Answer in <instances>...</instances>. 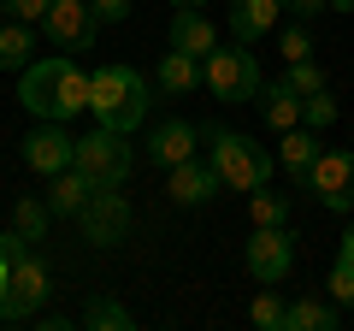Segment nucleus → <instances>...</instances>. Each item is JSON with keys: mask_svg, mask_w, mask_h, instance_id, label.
Here are the masks:
<instances>
[{"mask_svg": "<svg viewBox=\"0 0 354 331\" xmlns=\"http://www.w3.org/2000/svg\"><path fill=\"white\" fill-rule=\"evenodd\" d=\"M18 101L36 118H77L88 107V71L71 60V53H48V60H30L18 71Z\"/></svg>", "mask_w": 354, "mask_h": 331, "instance_id": "1", "label": "nucleus"}, {"mask_svg": "<svg viewBox=\"0 0 354 331\" xmlns=\"http://www.w3.org/2000/svg\"><path fill=\"white\" fill-rule=\"evenodd\" d=\"M148 107H153V89H148V77L136 71V65H124V60H113V65H101V71H88V113L101 118L106 130H136L142 118H148Z\"/></svg>", "mask_w": 354, "mask_h": 331, "instance_id": "2", "label": "nucleus"}, {"mask_svg": "<svg viewBox=\"0 0 354 331\" xmlns=\"http://www.w3.org/2000/svg\"><path fill=\"white\" fill-rule=\"evenodd\" d=\"M6 242H12V272L0 284V325H24V319L41 314V302H48L53 290H48V267L30 255V242L18 237V231H6Z\"/></svg>", "mask_w": 354, "mask_h": 331, "instance_id": "3", "label": "nucleus"}, {"mask_svg": "<svg viewBox=\"0 0 354 331\" xmlns=\"http://www.w3.org/2000/svg\"><path fill=\"white\" fill-rule=\"evenodd\" d=\"M213 172L225 178V190H260V184H272V148H260L254 136H242V130H213Z\"/></svg>", "mask_w": 354, "mask_h": 331, "instance_id": "4", "label": "nucleus"}, {"mask_svg": "<svg viewBox=\"0 0 354 331\" xmlns=\"http://www.w3.org/2000/svg\"><path fill=\"white\" fill-rule=\"evenodd\" d=\"M71 166L77 172H88V184H95V190H124L130 184V172H136V154H130V136L124 130H88L83 142H77V154H71Z\"/></svg>", "mask_w": 354, "mask_h": 331, "instance_id": "5", "label": "nucleus"}, {"mask_svg": "<svg viewBox=\"0 0 354 331\" xmlns=\"http://www.w3.org/2000/svg\"><path fill=\"white\" fill-rule=\"evenodd\" d=\"M201 83L218 95V101H254L266 77H260V60L248 53V42H230V48L218 42V48L201 60Z\"/></svg>", "mask_w": 354, "mask_h": 331, "instance_id": "6", "label": "nucleus"}, {"mask_svg": "<svg viewBox=\"0 0 354 331\" xmlns=\"http://www.w3.org/2000/svg\"><path fill=\"white\" fill-rule=\"evenodd\" d=\"M41 30H48V42L59 53H95V36H101V18H95V6L88 0H53L48 18H41Z\"/></svg>", "mask_w": 354, "mask_h": 331, "instance_id": "7", "label": "nucleus"}, {"mask_svg": "<svg viewBox=\"0 0 354 331\" xmlns=\"http://www.w3.org/2000/svg\"><path fill=\"white\" fill-rule=\"evenodd\" d=\"M242 260H248V278H254V284H283V278H290V267H295V237H290V225H254Z\"/></svg>", "mask_w": 354, "mask_h": 331, "instance_id": "8", "label": "nucleus"}, {"mask_svg": "<svg viewBox=\"0 0 354 331\" xmlns=\"http://www.w3.org/2000/svg\"><path fill=\"white\" fill-rule=\"evenodd\" d=\"M77 225H83V242H95V249H118V242L130 237V195L113 190H95L88 195V207L77 213Z\"/></svg>", "mask_w": 354, "mask_h": 331, "instance_id": "9", "label": "nucleus"}, {"mask_svg": "<svg viewBox=\"0 0 354 331\" xmlns=\"http://www.w3.org/2000/svg\"><path fill=\"white\" fill-rule=\"evenodd\" d=\"M307 190L330 213H354V148H325L307 172Z\"/></svg>", "mask_w": 354, "mask_h": 331, "instance_id": "10", "label": "nucleus"}, {"mask_svg": "<svg viewBox=\"0 0 354 331\" xmlns=\"http://www.w3.org/2000/svg\"><path fill=\"white\" fill-rule=\"evenodd\" d=\"M18 154H24V166L36 172V178H53V172H65V166H71L77 142L59 130V118H41V125L18 142Z\"/></svg>", "mask_w": 354, "mask_h": 331, "instance_id": "11", "label": "nucleus"}, {"mask_svg": "<svg viewBox=\"0 0 354 331\" xmlns=\"http://www.w3.org/2000/svg\"><path fill=\"white\" fill-rule=\"evenodd\" d=\"M218 190H225V178L213 172V160H195V154H189V160H177L171 166V184H165V195H171L177 207H207Z\"/></svg>", "mask_w": 354, "mask_h": 331, "instance_id": "12", "label": "nucleus"}, {"mask_svg": "<svg viewBox=\"0 0 354 331\" xmlns=\"http://www.w3.org/2000/svg\"><path fill=\"white\" fill-rule=\"evenodd\" d=\"M171 48L207 60V53L218 48V24L201 12V6H177V12H171Z\"/></svg>", "mask_w": 354, "mask_h": 331, "instance_id": "13", "label": "nucleus"}, {"mask_svg": "<svg viewBox=\"0 0 354 331\" xmlns=\"http://www.w3.org/2000/svg\"><path fill=\"white\" fill-rule=\"evenodd\" d=\"M195 136H201V130H195L189 118H165V125H153V136H148V148H142V154H148L153 166L171 172L177 160H189V154H195Z\"/></svg>", "mask_w": 354, "mask_h": 331, "instance_id": "14", "label": "nucleus"}, {"mask_svg": "<svg viewBox=\"0 0 354 331\" xmlns=\"http://www.w3.org/2000/svg\"><path fill=\"white\" fill-rule=\"evenodd\" d=\"M278 12H283V0H230L225 24H230L236 42H260V36L278 30Z\"/></svg>", "mask_w": 354, "mask_h": 331, "instance_id": "15", "label": "nucleus"}, {"mask_svg": "<svg viewBox=\"0 0 354 331\" xmlns=\"http://www.w3.org/2000/svg\"><path fill=\"white\" fill-rule=\"evenodd\" d=\"M313 160H319V130H307V125L283 130V142H278V166H283V178H290L295 190H307V172H313Z\"/></svg>", "mask_w": 354, "mask_h": 331, "instance_id": "16", "label": "nucleus"}, {"mask_svg": "<svg viewBox=\"0 0 354 331\" xmlns=\"http://www.w3.org/2000/svg\"><path fill=\"white\" fill-rule=\"evenodd\" d=\"M88 195H95V184H88V172H77V166H65V172H53V178H48L53 219H77L88 207Z\"/></svg>", "mask_w": 354, "mask_h": 331, "instance_id": "17", "label": "nucleus"}, {"mask_svg": "<svg viewBox=\"0 0 354 331\" xmlns=\"http://www.w3.org/2000/svg\"><path fill=\"white\" fill-rule=\"evenodd\" d=\"M254 107H260V118H266L272 130H278V136H283V130H295V125H301V95H295L290 83H260Z\"/></svg>", "mask_w": 354, "mask_h": 331, "instance_id": "18", "label": "nucleus"}, {"mask_svg": "<svg viewBox=\"0 0 354 331\" xmlns=\"http://www.w3.org/2000/svg\"><path fill=\"white\" fill-rule=\"evenodd\" d=\"M337 325H342V314L325 296H295V302L283 307V331H337Z\"/></svg>", "mask_w": 354, "mask_h": 331, "instance_id": "19", "label": "nucleus"}, {"mask_svg": "<svg viewBox=\"0 0 354 331\" xmlns=\"http://www.w3.org/2000/svg\"><path fill=\"white\" fill-rule=\"evenodd\" d=\"M30 60H36V24H12L6 18V30H0V71H24Z\"/></svg>", "mask_w": 354, "mask_h": 331, "instance_id": "20", "label": "nucleus"}, {"mask_svg": "<svg viewBox=\"0 0 354 331\" xmlns=\"http://www.w3.org/2000/svg\"><path fill=\"white\" fill-rule=\"evenodd\" d=\"M48 225H53L48 195H41V202H36V195H18V202H12V231L24 242H41V237H48Z\"/></svg>", "mask_w": 354, "mask_h": 331, "instance_id": "21", "label": "nucleus"}, {"mask_svg": "<svg viewBox=\"0 0 354 331\" xmlns=\"http://www.w3.org/2000/svg\"><path fill=\"white\" fill-rule=\"evenodd\" d=\"M195 83H201V60H195V53H165V60H160V89L165 95H189L195 89Z\"/></svg>", "mask_w": 354, "mask_h": 331, "instance_id": "22", "label": "nucleus"}, {"mask_svg": "<svg viewBox=\"0 0 354 331\" xmlns=\"http://www.w3.org/2000/svg\"><path fill=\"white\" fill-rule=\"evenodd\" d=\"M248 213H254V225H290V195L260 184V190H248Z\"/></svg>", "mask_w": 354, "mask_h": 331, "instance_id": "23", "label": "nucleus"}, {"mask_svg": "<svg viewBox=\"0 0 354 331\" xmlns=\"http://www.w3.org/2000/svg\"><path fill=\"white\" fill-rule=\"evenodd\" d=\"M83 325L88 331H130V307H118L113 296H88L83 302Z\"/></svg>", "mask_w": 354, "mask_h": 331, "instance_id": "24", "label": "nucleus"}, {"mask_svg": "<svg viewBox=\"0 0 354 331\" xmlns=\"http://www.w3.org/2000/svg\"><path fill=\"white\" fill-rule=\"evenodd\" d=\"M283 307H290V302H283V296H278V284H266V290L254 296L248 319H254V325H260V331H283Z\"/></svg>", "mask_w": 354, "mask_h": 331, "instance_id": "25", "label": "nucleus"}, {"mask_svg": "<svg viewBox=\"0 0 354 331\" xmlns=\"http://www.w3.org/2000/svg\"><path fill=\"white\" fill-rule=\"evenodd\" d=\"M301 125L307 130H330V125H337V101H330V89L301 95Z\"/></svg>", "mask_w": 354, "mask_h": 331, "instance_id": "26", "label": "nucleus"}, {"mask_svg": "<svg viewBox=\"0 0 354 331\" xmlns=\"http://www.w3.org/2000/svg\"><path fill=\"white\" fill-rule=\"evenodd\" d=\"M278 60H283V65H295V60H313V36H307V24L278 30Z\"/></svg>", "mask_w": 354, "mask_h": 331, "instance_id": "27", "label": "nucleus"}, {"mask_svg": "<svg viewBox=\"0 0 354 331\" xmlns=\"http://www.w3.org/2000/svg\"><path fill=\"white\" fill-rule=\"evenodd\" d=\"M325 296L337 307H354V267H348V260H337V267L325 272Z\"/></svg>", "mask_w": 354, "mask_h": 331, "instance_id": "28", "label": "nucleus"}, {"mask_svg": "<svg viewBox=\"0 0 354 331\" xmlns=\"http://www.w3.org/2000/svg\"><path fill=\"white\" fill-rule=\"evenodd\" d=\"M283 83H290L295 95H313V89H325V65H319V60H295Z\"/></svg>", "mask_w": 354, "mask_h": 331, "instance_id": "29", "label": "nucleus"}, {"mask_svg": "<svg viewBox=\"0 0 354 331\" xmlns=\"http://www.w3.org/2000/svg\"><path fill=\"white\" fill-rule=\"evenodd\" d=\"M48 6H53V0H0V12L12 18V24H41Z\"/></svg>", "mask_w": 354, "mask_h": 331, "instance_id": "30", "label": "nucleus"}, {"mask_svg": "<svg viewBox=\"0 0 354 331\" xmlns=\"http://www.w3.org/2000/svg\"><path fill=\"white\" fill-rule=\"evenodd\" d=\"M88 6H95V18H101V24H124V18L136 12V0H88Z\"/></svg>", "mask_w": 354, "mask_h": 331, "instance_id": "31", "label": "nucleus"}, {"mask_svg": "<svg viewBox=\"0 0 354 331\" xmlns=\"http://www.w3.org/2000/svg\"><path fill=\"white\" fill-rule=\"evenodd\" d=\"M283 12H290L295 24H313L319 12H330V0H283Z\"/></svg>", "mask_w": 354, "mask_h": 331, "instance_id": "32", "label": "nucleus"}, {"mask_svg": "<svg viewBox=\"0 0 354 331\" xmlns=\"http://www.w3.org/2000/svg\"><path fill=\"white\" fill-rule=\"evenodd\" d=\"M337 260H348V267H354V213H348V231H342V242H337Z\"/></svg>", "mask_w": 354, "mask_h": 331, "instance_id": "33", "label": "nucleus"}, {"mask_svg": "<svg viewBox=\"0 0 354 331\" xmlns=\"http://www.w3.org/2000/svg\"><path fill=\"white\" fill-rule=\"evenodd\" d=\"M36 325H41V331H65V325H71V314H41Z\"/></svg>", "mask_w": 354, "mask_h": 331, "instance_id": "34", "label": "nucleus"}, {"mask_svg": "<svg viewBox=\"0 0 354 331\" xmlns=\"http://www.w3.org/2000/svg\"><path fill=\"white\" fill-rule=\"evenodd\" d=\"M6 272H12V242L0 237V284H6Z\"/></svg>", "mask_w": 354, "mask_h": 331, "instance_id": "35", "label": "nucleus"}, {"mask_svg": "<svg viewBox=\"0 0 354 331\" xmlns=\"http://www.w3.org/2000/svg\"><path fill=\"white\" fill-rule=\"evenodd\" d=\"M330 12H354V0H330Z\"/></svg>", "mask_w": 354, "mask_h": 331, "instance_id": "36", "label": "nucleus"}, {"mask_svg": "<svg viewBox=\"0 0 354 331\" xmlns=\"http://www.w3.org/2000/svg\"><path fill=\"white\" fill-rule=\"evenodd\" d=\"M171 6H207V0H171Z\"/></svg>", "mask_w": 354, "mask_h": 331, "instance_id": "37", "label": "nucleus"}]
</instances>
